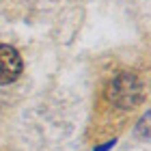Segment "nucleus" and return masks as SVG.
Wrapping results in <instances>:
<instances>
[{"instance_id": "nucleus-3", "label": "nucleus", "mask_w": 151, "mask_h": 151, "mask_svg": "<svg viewBox=\"0 0 151 151\" xmlns=\"http://www.w3.org/2000/svg\"><path fill=\"white\" fill-rule=\"evenodd\" d=\"M140 136H142L145 140L149 138V112L142 116V121H140Z\"/></svg>"}, {"instance_id": "nucleus-2", "label": "nucleus", "mask_w": 151, "mask_h": 151, "mask_svg": "<svg viewBox=\"0 0 151 151\" xmlns=\"http://www.w3.org/2000/svg\"><path fill=\"white\" fill-rule=\"evenodd\" d=\"M24 69L22 56L15 47L11 45H0V84H11L19 78Z\"/></svg>"}, {"instance_id": "nucleus-1", "label": "nucleus", "mask_w": 151, "mask_h": 151, "mask_svg": "<svg viewBox=\"0 0 151 151\" xmlns=\"http://www.w3.org/2000/svg\"><path fill=\"white\" fill-rule=\"evenodd\" d=\"M108 99L116 108L129 110L145 99V84L134 71H121L108 84Z\"/></svg>"}, {"instance_id": "nucleus-4", "label": "nucleus", "mask_w": 151, "mask_h": 151, "mask_svg": "<svg viewBox=\"0 0 151 151\" xmlns=\"http://www.w3.org/2000/svg\"><path fill=\"white\" fill-rule=\"evenodd\" d=\"M112 145H114V140H108V142H106V145H104V147H97V149H95V151H108V149H110Z\"/></svg>"}]
</instances>
